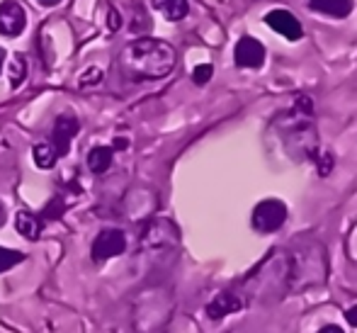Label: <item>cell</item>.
I'll return each mask as SVG.
<instances>
[{"mask_svg": "<svg viewBox=\"0 0 357 333\" xmlns=\"http://www.w3.org/2000/svg\"><path fill=\"white\" fill-rule=\"evenodd\" d=\"M119 64L134 78H163L175 66V52L160 39H137L122 52Z\"/></svg>", "mask_w": 357, "mask_h": 333, "instance_id": "1", "label": "cell"}, {"mask_svg": "<svg viewBox=\"0 0 357 333\" xmlns=\"http://www.w3.org/2000/svg\"><path fill=\"white\" fill-rule=\"evenodd\" d=\"M287 221V207L280 200H265L255 207L253 212V226L263 234H273Z\"/></svg>", "mask_w": 357, "mask_h": 333, "instance_id": "2", "label": "cell"}, {"mask_svg": "<svg viewBox=\"0 0 357 333\" xmlns=\"http://www.w3.org/2000/svg\"><path fill=\"white\" fill-rule=\"evenodd\" d=\"M127 249V239L119 229H105L98 234V239L93 241V260H107L119 256Z\"/></svg>", "mask_w": 357, "mask_h": 333, "instance_id": "3", "label": "cell"}, {"mask_svg": "<svg viewBox=\"0 0 357 333\" xmlns=\"http://www.w3.org/2000/svg\"><path fill=\"white\" fill-rule=\"evenodd\" d=\"M27 24V15H24V8L15 0H5L0 3V34L5 37H17L20 32Z\"/></svg>", "mask_w": 357, "mask_h": 333, "instance_id": "4", "label": "cell"}, {"mask_svg": "<svg viewBox=\"0 0 357 333\" xmlns=\"http://www.w3.org/2000/svg\"><path fill=\"white\" fill-rule=\"evenodd\" d=\"M234 59L241 68H260L265 64V47L253 37H241L236 44Z\"/></svg>", "mask_w": 357, "mask_h": 333, "instance_id": "5", "label": "cell"}, {"mask_svg": "<svg viewBox=\"0 0 357 333\" xmlns=\"http://www.w3.org/2000/svg\"><path fill=\"white\" fill-rule=\"evenodd\" d=\"M78 134V119L71 117V114H61L54 124V134H52V146L56 151V156H66L68 146H71V139Z\"/></svg>", "mask_w": 357, "mask_h": 333, "instance_id": "6", "label": "cell"}, {"mask_svg": "<svg viewBox=\"0 0 357 333\" xmlns=\"http://www.w3.org/2000/svg\"><path fill=\"white\" fill-rule=\"evenodd\" d=\"M265 22H268L270 27H273L278 34H282V37L291 39V42L301 39V24H299V20H296L291 13H287V10H273V13H268Z\"/></svg>", "mask_w": 357, "mask_h": 333, "instance_id": "7", "label": "cell"}, {"mask_svg": "<svg viewBox=\"0 0 357 333\" xmlns=\"http://www.w3.org/2000/svg\"><path fill=\"white\" fill-rule=\"evenodd\" d=\"M241 306H243V304H241L238 297H234L231 292H221V295H216L214 299L207 304V316H209V319H221V316L238 311Z\"/></svg>", "mask_w": 357, "mask_h": 333, "instance_id": "8", "label": "cell"}, {"mask_svg": "<svg viewBox=\"0 0 357 333\" xmlns=\"http://www.w3.org/2000/svg\"><path fill=\"white\" fill-rule=\"evenodd\" d=\"M311 10L331 15V17H348L353 13V0H306Z\"/></svg>", "mask_w": 357, "mask_h": 333, "instance_id": "9", "label": "cell"}, {"mask_svg": "<svg viewBox=\"0 0 357 333\" xmlns=\"http://www.w3.org/2000/svg\"><path fill=\"white\" fill-rule=\"evenodd\" d=\"M153 8L160 10L170 22H178L188 15V0H153Z\"/></svg>", "mask_w": 357, "mask_h": 333, "instance_id": "10", "label": "cell"}, {"mask_svg": "<svg viewBox=\"0 0 357 333\" xmlns=\"http://www.w3.org/2000/svg\"><path fill=\"white\" fill-rule=\"evenodd\" d=\"M17 231L29 241H37L42 234V221L32 214V212H20L17 214Z\"/></svg>", "mask_w": 357, "mask_h": 333, "instance_id": "11", "label": "cell"}, {"mask_svg": "<svg viewBox=\"0 0 357 333\" xmlns=\"http://www.w3.org/2000/svg\"><path fill=\"white\" fill-rule=\"evenodd\" d=\"M109 165H112V149H109V146H98V149L90 151L88 168L93 170V173H105Z\"/></svg>", "mask_w": 357, "mask_h": 333, "instance_id": "12", "label": "cell"}, {"mask_svg": "<svg viewBox=\"0 0 357 333\" xmlns=\"http://www.w3.org/2000/svg\"><path fill=\"white\" fill-rule=\"evenodd\" d=\"M56 151H54V146L49 144V141H42V144L34 146V163L39 165V168H54V163H56Z\"/></svg>", "mask_w": 357, "mask_h": 333, "instance_id": "13", "label": "cell"}, {"mask_svg": "<svg viewBox=\"0 0 357 333\" xmlns=\"http://www.w3.org/2000/svg\"><path fill=\"white\" fill-rule=\"evenodd\" d=\"M24 75H27V61L17 54V57L13 59V64H10V85L17 88V85L24 80Z\"/></svg>", "mask_w": 357, "mask_h": 333, "instance_id": "14", "label": "cell"}, {"mask_svg": "<svg viewBox=\"0 0 357 333\" xmlns=\"http://www.w3.org/2000/svg\"><path fill=\"white\" fill-rule=\"evenodd\" d=\"M24 260V256L20 251H10V249H0V272L10 270V267L20 265Z\"/></svg>", "mask_w": 357, "mask_h": 333, "instance_id": "15", "label": "cell"}, {"mask_svg": "<svg viewBox=\"0 0 357 333\" xmlns=\"http://www.w3.org/2000/svg\"><path fill=\"white\" fill-rule=\"evenodd\" d=\"M212 73H214V68L209 66V64H202V66H197V68H195L192 78H195V83H197V85H204L209 78H212Z\"/></svg>", "mask_w": 357, "mask_h": 333, "instance_id": "16", "label": "cell"}, {"mask_svg": "<svg viewBox=\"0 0 357 333\" xmlns=\"http://www.w3.org/2000/svg\"><path fill=\"white\" fill-rule=\"evenodd\" d=\"M316 158H319V161H316V163H319V173L328 175L331 173V156L324 151V154H316Z\"/></svg>", "mask_w": 357, "mask_h": 333, "instance_id": "17", "label": "cell"}, {"mask_svg": "<svg viewBox=\"0 0 357 333\" xmlns=\"http://www.w3.org/2000/svg\"><path fill=\"white\" fill-rule=\"evenodd\" d=\"M345 316H348V324H350V326H355V329H357V304H355L353 309H350Z\"/></svg>", "mask_w": 357, "mask_h": 333, "instance_id": "18", "label": "cell"}, {"mask_svg": "<svg viewBox=\"0 0 357 333\" xmlns=\"http://www.w3.org/2000/svg\"><path fill=\"white\" fill-rule=\"evenodd\" d=\"M319 333H345V331L340 329V326H324V329H321Z\"/></svg>", "mask_w": 357, "mask_h": 333, "instance_id": "19", "label": "cell"}, {"mask_svg": "<svg viewBox=\"0 0 357 333\" xmlns=\"http://www.w3.org/2000/svg\"><path fill=\"white\" fill-rule=\"evenodd\" d=\"M42 5H56V3H61V0H39Z\"/></svg>", "mask_w": 357, "mask_h": 333, "instance_id": "20", "label": "cell"}, {"mask_svg": "<svg viewBox=\"0 0 357 333\" xmlns=\"http://www.w3.org/2000/svg\"><path fill=\"white\" fill-rule=\"evenodd\" d=\"M3 221H5V207L0 205V224H3Z\"/></svg>", "mask_w": 357, "mask_h": 333, "instance_id": "21", "label": "cell"}, {"mask_svg": "<svg viewBox=\"0 0 357 333\" xmlns=\"http://www.w3.org/2000/svg\"><path fill=\"white\" fill-rule=\"evenodd\" d=\"M3 59H5V54H3V49H0V71H3Z\"/></svg>", "mask_w": 357, "mask_h": 333, "instance_id": "22", "label": "cell"}]
</instances>
